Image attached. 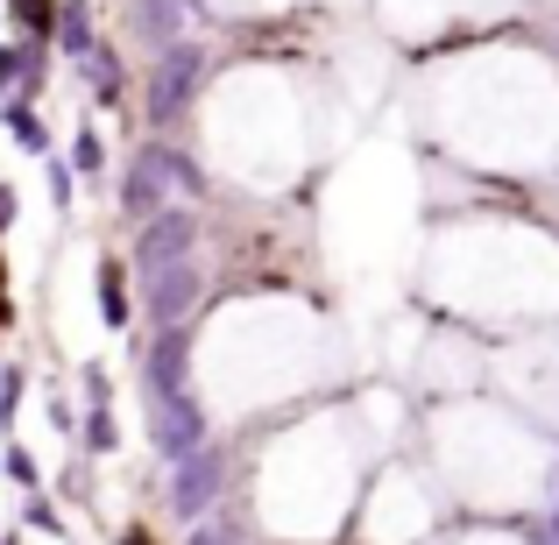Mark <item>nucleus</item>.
<instances>
[{
  "label": "nucleus",
  "mask_w": 559,
  "mask_h": 545,
  "mask_svg": "<svg viewBox=\"0 0 559 545\" xmlns=\"http://www.w3.org/2000/svg\"><path fill=\"white\" fill-rule=\"evenodd\" d=\"M199 85H205V50H199V43H170V50L156 57V71H150V114H156V128L185 121V107L199 99Z\"/></svg>",
  "instance_id": "f257e3e1"
},
{
  "label": "nucleus",
  "mask_w": 559,
  "mask_h": 545,
  "mask_svg": "<svg viewBox=\"0 0 559 545\" xmlns=\"http://www.w3.org/2000/svg\"><path fill=\"white\" fill-rule=\"evenodd\" d=\"M191 256H199V213L191 205H164L156 220H142V234H135V270L142 276L170 270V262H191Z\"/></svg>",
  "instance_id": "f03ea898"
},
{
  "label": "nucleus",
  "mask_w": 559,
  "mask_h": 545,
  "mask_svg": "<svg viewBox=\"0 0 559 545\" xmlns=\"http://www.w3.org/2000/svg\"><path fill=\"white\" fill-rule=\"evenodd\" d=\"M150 439H156V453L164 461H191V453L205 447V411H199V396H150Z\"/></svg>",
  "instance_id": "7ed1b4c3"
},
{
  "label": "nucleus",
  "mask_w": 559,
  "mask_h": 545,
  "mask_svg": "<svg viewBox=\"0 0 559 545\" xmlns=\"http://www.w3.org/2000/svg\"><path fill=\"white\" fill-rule=\"evenodd\" d=\"M142 298H150L156 333L185 327V312L205 298V270H199V256H191V262H170V270H156V276H142Z\"/></svg>",
  "instance_id": "20e7f679"
},
{
  "label": "nucleus",
  "mask_w": 559,
  "mask_h": 545,
  "mask_svg": "<svg viewBox=\"0 0 559 545\" xmlns=\"http://www.w3.org/2000/svg\"><path fill=\"white\" fill-rule=\"evenodd\" d=\"M142 382H150V396H185L191 390V333L185 327L156 333V347L142 355Z\"/></svg>",
  "instance_id": "39448f33"
},
{
  "label": "nucleus",
  "mask_w": 559,
  "mask_h": 545,
  "mask_svg": "<svg viewBox=\"0 0 559 545\" xmlns=\"http://www.w3.org/2000/svg\"><path fill=\"white\" fill-rule=\"evenodd\" d=\"M219 482H227V453L199 447L191 461H178V510H185V518H205L213 496H219Z\"/></svg>",
  "instance_id": "423d86ee"
},
{
  "label": "nucleus",
  "mask_w": 559,
  "mask_h": 545,
  "mask_svg": "<svg viewBox=\"0 0 559 545\" xmlns=\"http://www.w3.org/2000/svg\"><path fill=\"white\" fill-rule=\"evenodd\" d=\"M164 191H170V178H164V164H156V142H150V150L128 164V178H121V205H128L135 220H156V213H164Z\"/></svg>",
  "instance_id": "0eeeda50"
},
{
  "label": "nucleus",
  "mask_w": 559,
  "mask_h": 545,
  "mask_svg": "<svg viewBox=\"0 0 559 545\" xmlns=\"http://www.w3.org/2000/svg\"><path fill=\"white\" fill-rule=\"evenodd\" d=\"M178 28H185V0H142V36H150V43L170 50V43H185Z\"/></svg>",
  "instance_id": "6e6552de"
},
{
  "label": "nucleus",
  "mask_w": 559,
  "mask_h": 545,
  "mask_svg": "<svg viewBox=\"0 0 559 545\" xmlns=\"http://www.w3.org/2000/svg\"><path fill=\"white\" fill-rule=\"evenodd\" d=\"M57 43H64L71 57L93 50V22H85V0H64V14H57Z\"/></svg>",
  "instance_id": "1a4fd4ad"
},
{
  "label": "nucleus",
  "mask_w": 559,
  "mask_h": 545,
  "mask_svg": "<svg viewBox=\"0 0 559 545\" xmlns=\"http://www.w3.org/2000/svg\"><path fill=\"white\" fill-rule=\"evenodd\" d=\"M85 85H93L99 99H114L121 93V57L114 50H85Z\"/></svg>",
  "instance_id": "9d476101"
},
{
  "label": "nucleus",
  "mask_w": 559,
  "mask_h": 545,
  "mask_svg": "<svg viewBox=\"0 0 559 545\" xmlns=\"http://www.w3.org/2000/svg\"><path fill=\"white\" fill-rule=\"evenodd\" d=\"M8 128H14V142H22V150H50V135H43V121H36V107H28V99H14L8 107Z\"/></svg>",
  "instance_id": "9b49d317"
},
{
  "label": "nucleus",
  "mask_w": 559,
  "mask_h": 545,
  "mask_svg": "<svg viewBox=\"0 0 559 545\" xmlns=\"http://www.w3.org/2000/svg\"><path fill=\"white\" fill-rule=\"evenodd\" d=\"M99 312H107V327L128 319V291H121V270H114V262H99Z\"/></svg>",
  "instance_id": "f8f14e48"
},
{
  "label": "nucleus",
  "mask_w": 559,
  "mask_h": 545,
  "mask_svg": "<svg viewBox=\"0 0 559 545\" xmlns=\"http://www.w3.org/2000/svg\"><path fill=\"white\" fill-rule=\"evenodd\" d=\"M114 439H121V433H114V411L93 404V411H85V453H114Z\"/></svg>",
  "instance_id": "ddd939ff"
},
{
  "label": "nucleus",
  "mask_w": 559,
  "mask_h": 545,
  "mask_svg": "<svg viewBox=\"0 0 559 545\" xmlns=\"http://www.w3.org/2000/svg\"><path fill=\"white\" fill-rule=\"evenodd\" d=\"M99 164H107V150H99L93 128H79V142H71V170H85V178H99Z\"/></svg>",
  "instance_id": "4468645a"
},
{
  "label": "nucleus",
  "mask_w": 559,
  "mask_h": 545,
  "mask_svg": "<svg viewBox=\"0 0 559 545\" xmlns=\"http://www.w3.org/2000/svg\"><path fill=\"white\" fill-rule=\"evenodd\" d=\"M156 164H164V178L170 185H185V191H199L205 178H199V164H191V156H178V150H156Z\"/></svg>",
  "instance_id": "2eb2a0df"
},
{
  "label": "nucleus",
  "mask_w": 559,
  "mask_h": 545,
  "mask_svg": "<svg viewBox=\"0 0 559 545\" xmlns=\"http://www.w3.org/2000/svg\"><path fill=\"white\" fill-rule=\"evenodd\" d=\"M14 14H22V28H36V36H50V28H57L50 0H14Z\"/></svg>",
  "instance_id": "dca6fc26"
},
{
  "label": "nucleus",
  "mask_w": 559,
  "mask_h": 545,
  "mask_svg": "<svg viewBox=\"0 0 559 545\" xmlns=\"http://www.w3.org/2000/svg\"><path fill=\"white\" fill-rule=\"evenodd\" d=\"M22 71L36 79V57H22V50H0V93H8V85L22 79Z\"/></svg>",
  "instance_id": "f3484780"
},
{
  "label": "nucleus",
  "mask_w": 559,
  "mask_h": 545,
  "mask_svg": "<svg viewBox=\"0 0 559 545\" xmlns=\"http://www.w3.org/2000/svg\"><path fill=\"white\" fill-rule=\"evenodd\" d=\"M107 396H114V382H107V368H85V404H107Z\"/></svg>",
  "instance_id": "a211bd4d"
},
{
  "label": "nucleus",
  "mask_w": 559,
  "mask_h": 545,
  "mask_svg": "<svg viewBox=\"0 0 559 545\" xmlns=\"http://www.w3.org/2000/svg\"><path fill=\"white\" fill-rule=\"evenodd\" d=\"M8 220H14V191L0 185V227H8Z\"/></svg>",
  "instance_id": "6ab92c4d"
},
{
  "label": "nucleus",
  "mask_w": 559,
  "mask_h": 545,
  "mask_svg": "<svg viewBox=\"0 0 559 545\" xmlns=\"http://www.w3.org/2000/svg\"><path fill=\"white\" fill-rule=\"evenodd\" d=\"M191 545H227V532H199V538H191Z\"/></svg>",
  "instance_id": "aec40b11"
},
{
  "label": "nucleus",
  "mask_w": 559,
  "mask_h": 545,
  "mask_svg": "<svg viewBox=\"0 0 559 545\" xmlns=\"http://www.w3.org/2000/svg\"><path fill=\"white\" fill-rule=\"evenodd\" d=\"M0 319H8V270H0Z\"/></svg>",
  "instance_id": "412c9836"
}]
</instances>
